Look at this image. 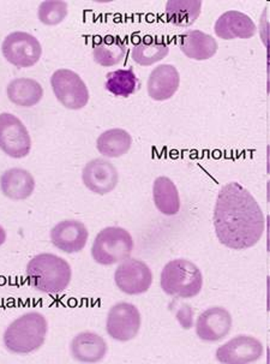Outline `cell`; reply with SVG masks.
<instances>
[{
    "mask_svg": "<svg viewBox=\"0 0 270 364\" xmlns=\"http://www.w3.org/2000/svg\"><path fill=\"white\" fill-rule=\"evenodd\" d=\"M214 228L221 245L232 250L255 247L266 229V218L250 191L231 182L221 188L216 198Z\"/></svg>",
    "mask_w": 270,
    "mask_h": 364,
    "instance_id": "obj_1",
    "label": "cell"
},
{
    "mask_svg": "<svg viewBox=\"0 0 270 364\" xmlns=\"http://www.w3.org/2000/svg\"><path fill=\"white\" fill-rule=\"evenodd\" d=\"M26 277L35 290L43 294H58L69 287L72 271L66 259L43 252L34 256L28 262Z\"/></svg>",
    "mask_w": 270,
    "mask_h": 364,
    "instance_id": "obj_2",
    "label": "cell"
},
{
    "mask_svg": "<svg viewBox=\"0 0 270 364\" xmlns=\"http://www.w3.org/2000/svg\"><path fill=\"white\" fill-rule=\"evenodd\" d=\"M48 323L39 311H29L16 318L5 329V348L16 355L35 353L46 341Z\"/></svg>",
    "mask_w": 270,
    "mask_h": 364,
    "instance_id": "obj_3",
    "label": "cell"
},
{
    "mask_svg": "<svg viewBox=\"0 0 270 364\" xmlns=\"http://www.w3.org/2000/svg\"><path fill=\"white\" fill-rule=\"evenodd\" d=\"M160 285L168 296L193 299L202 291L203 275L201 269L189 259H172L162 269Z\"/></svg>",
    "mask_w": 270,
    "mask_h": 364,
    "instance_id": "obj_4",
    "label": "cell"
},
{
    "mask_svg": "<svg viewBox=\"0 0 270 364\" xmlns=\"http://www.w3.org/2000/svg\"><path fill=\"white\" fill-rule=\"evenodd\" d=\"M134 250V240L128 230L109 226L101 230L94 240L92 256L97 264L112 266L129 259Z\"/></svg>",
    "mask_w": 270,
    "mask_h": 364,
    "instance_id": "obj_5",
    "label": "cell"
},
{
    "mask_svg": "<svg viewBox=\"0 0 270 364\" xmlns=\"http://www.w3.org/2000/svg\"><path fill=\"white\" fill-rule=\"evenodd\" d=\"M57 100L68 109H82L89 101L88 87L80 75L69 69H59L50 77Z\"/></svg>",
    "mask_w": 270,
    "mask_h": 364,
    "instance_id": "obj_6",
    "label": "cell"
},
{
    "mask_svg": "<svg viewBox=\"0 0 270 364\" xmlns=\"http://www.w3.org/2000/svg\"><path fill=\"white\" fill-rule=\"evenodd\" d=\"M4 58L17 68H31L43 55V46L39 40L26 31H14L9 34L1 45Z\"/></svg>",
    "mask_w": 270,
    "mask_h": 364,
    "instance_id": "obj_7",
    "label": "cell"
},
{
    "mask_svg": "<svg viewBox=\"0 0 270 364\" xmlns=\"http://www.w3.org/2000/svg\"><path fill=\"white\" fill-rule=\"evenodd\" d=\"M0 149L14 159L26 158L31 151L28 129L11 113H0Z\"/></svg>",
    "mask_w": 270,
    "mask_h": 364,
    "instance_id": "obj_8",
    "label": "cell"
},
{
    "mask_svg": "<svg viewBox=\"0 0 270 364\" xmlns=\"http://www.w3.org/2000/svg\"><path fill=\"white\" fill-rule=\"evenodd\" d=\"M142 325L139 308L131 303L119 302L109 309L106 320L108 336L117 341H130L135 339Z\"/></svg>",
    "mask_w": 270,
    "mask_h": 364,
    "instance_id": "obj_9",
    "label": "cell"
},
{
    "mask_svg": "<svg viewBox=\"0 0 270 364\" xmlns=\"http://www.w3.org/2000/svg\"><path fill=\"white\" fill-rule=\"evenodd\" d=\"M114 282L122 292L136 296L144 294L151 289L153 273L146 262L129 257L117 267Z\"/></svg>",
    "mask_w": 270,
    "mask_h": 364,
    "instance_id": "obj_10",
    "label": "cell"
},
{
    "mask_svg": "<svg viewBox=\"0 0 270 364\" xmlns=\"http://www.w3.org/2000/svg\"><path fill=\"white\" fill-rule=\"evenodd\" d=\"M264 348L261 341L251 336H237L216 350V360L225 364L255 363L261 360Z\"/></svg>",
    "mask_w": 270,
    "mask_h": 364,
    "instance_id": "obj_11",
    "label": "cell"
},
{
    "mask_svg": "<svg viewBox=\"0 0 270 364\" xmlns=\"http://www.w3.org/2000/svg\"><path fill=\"white\" fill-rule=\"evenodd\" d=\"M82 181L85 188L94 194L106 195L116 189L119 175L111 161L97 158L85 164L82 171Z\"/></svg>",
    "mask_w": 270,
    "mask_h": 364,
    "instance_id": "obj_12",
    "label": "cell"
},
{
    "mask_svg": "<svg viewBox=\"0 0 270 364\" xmlns=\"http://www.w3.org/2000/svg\"><path fill=\"white\" fill-rule=\"evenodd\" d=\"M232 326L233 318L227 309L222 306H212L197 318V337L207 343H215L227 337Z\"/></svg>",
    "mask_w": 270,
    "mask_h": 364,
    "instance_id": "obj_13",
    "label": "cell"
},
{
    "mask_svg": "<svg viewBox=\"0 0 270 364\" xmlns=\"http://www.w3.org/2000/svg\"><path fill=\"white\" fill-rule=\"evenodd\" d=\"M88 238L89 232L85 225L75 219L60 221L50 231V240L54 247L68 254L82 252Z\"/></svg>",
    "mask_w": 270,
    "mask_h": 364,
    "instance_id": "obj_14",
    "label": "cell"
},
{
    "mask_svg": "<svg viewBox=\"0 0 270 364\" xmlns=\"http://www.w3.org/2000/svg\"><path fill=\"white\" fill-rule=\"evenodd\" d=\"M214 31L216 36L222 40L250 39L255 36L257 28L250 16L231 10L216 20Z\"/></svg>",
    "mask_w": 270,
    "mask_h": 364,
    "instance_id": "obj_15",
    "label": "cell"
},
{
    "mask_svg": "<svg viewBox=\"0 0 270 364\" xmlns=\"http://www.w3.org/2000/svg\"><path fill=\"white\" fill-rule=\"evenodd\" d=\"M180 85V75L177 68L171 64H162L151 71L148 78L149 97L155 101H166L177 93Z\"/></svg>",
    "mask_w": 270,
    "mask_h": 364,
    "instance_id": "obj_16",
    "label": "cell"
},
{
    "mask_svg": "<svg viewBox=\"0 0 270 364\" xmlns=\"http://www.w3.org/2000/svg\"><path fill=\"white\" fill-rule=\"evenodd\" d=\"M70 351L74 360L82 363H97L107 355V343L100 334L90 331L75 336L70 344Z\"/></svg>",
    "mask_w": 270,
    "mask_h": 364,
    "instance_id": "obj_17",
    "label": "cell"
},
{
    "mask_svg": "<svg viewBox=\"0 0 270 364\" xmlns=\"http://www.w3.org/2000/svg\"><path fill=\"white\" fill-rule=\"evenodd\" d=\"M178 46L188 58L193 60H208L217 52L219 45L209 34L201 31H186L178 38Z\"/></svg>",
    "mask_w": 270,
    "mask_h": 364,
    "instance_id": "obj_18",
    "label": "cell"
},
{
    "mask_svg": "<svg viewBox=\"0 0 270 364\" xmlns=\"http://www.w3.org/2000/svg\"><path fill=\"white\" fill-rule=\"evenodd\" d=\"M35 189V179L31 172L24 168H10L0 177V190L6 198L14 201H22L31 198Z\"/></svg>",
    "mask_w": 270,
    "mask_h": 364,
    "instance_id": "obj_19",
    "label": "cell"
},
{
    "mask_svg": "<svg viewBox=\"0 0 270 364\" xmlns=\"http://www.w3.org/2000/svg\"><path fill=\"white\" fill-rule=\"evenodd\" d=\"M170 47L165 40L158 36L141 38L131 48V58L139 65L151 66L166 58Z\"/></svg>",
    "mask_w": 270,
    "mask_h": 364,
    "instance_id": "obj_20",
    "label": "cell"
},
{
    "mask_svg": "<svg viewBox=\"0 0 270 364\" xmlns=\"http://www.w3.org/2000/svg\"><path fill=\"white\" fill-rule=\"evenodd\" d=\"M9 100L20 107H33L43 100V90L39 82L33 78L21 77L12 80L6 88Z\"/></svg>",
    "mask_w": 270,
    "mask_h": 364,
    "instance_id": "obj_21",
    "label": "cell"
},
{
    "mask_svg": "<svg viewBox=\"0 0 270 364\" xmlns=\"http://www.w3.org/2000/svg\"><path fill=\"white\" fill-rule=\"evenodd\" d=\"M153 198L155 207L163 215H177L180 210V196L172 179L165 176L158 177L153 186Z\"/></svg>",
    "mask_w": 270,
    "mask_h": 364,
    "instance_id": "obj_22",
    "label": "cell"
},
{
    "mask_svg": "<svg viewBox=\"0 0 270 364\" xmlns=\"http://www.w3.org/2000/svg\"><path fill=\"white\" fill-rule=\"evenodd\" d=\"M125 55L126 45L119 36H104L93 47L94 62L104 68L118 65L123 62Z\"/></svg>",
    "mask_w": 270,
    "mask_h": 364,
    "instance_id": "obj_23",
    "label": "cell"
},
{
    "mask_svg": "<svg viewBox=\"0 0 270 364\" xmlns=\"http://www.w3.org/2000/svg\"><path fill=\"white\" fill-rule=\"evenodd\" d=\"M132 137L124 129H109L102 132L97 141V151L106 158H120L131 148Z\"/></svg>",
    "mask_w": 270,
    "mask_h": 364,
    "instance_id": "obj_24",
    "label": "cell"
},
{
    "mask_svg": "<svg viewBox=\"0 0 270 364\" xmlns=\"http://www.w3.org/2000/svg\"><path fill=\"white\" fill-rule=\"evenodd\" d=\"M201 0H170L166 4V18L176 27L188 28L201 15Z\"/></svg>",
    "mask_w": 270,
    "mask_h": 364,
    "instance_id": "obj_25",
    "label": "cell"
},
{
    "mask_svg": "<svg viewBox=\"0 0 270 364\" xmlns=\"http://www.w3.org/2000/svg\"><path fill=\"white\" fill-rule=\"evenodd\" d=\"M139 85V78L132 69H119L108 73L104 88L109 93L119 97H129L135 93Z\"/></svg>",
    "mask_w": 270,
    "mask_h": 364,
    "instance_id": "obj_26",
    "label": "cell"
},
{
    "mask_svg": "<svg viewBox=\"0 0 270 364\" xmlns=\"http://www.w3.org/2000/svg\"><path fill=\"white\" fill-rule=\"evenodd\" d=\"M69 14V5L63 0H45L39 5L38 17L45 26H58Z\"/></svg>",
    "mask_w": 270,
    "mask_h": 364,
    "instance_id": "obj_27",
    "label": "cell"
},
{
    "mask_svg": "<svg viewBox=\"0 0 270 364\" xmlns=\"http://www.w3.org/2000/svg\"><path fill=\"white\" fill-rule=\"evenodd\" d=\"M6 240V231L3 226H0V245H3Z\"/></svg>",
    "mask_w": 270,
    "mask_h": 364,
    "instance_id": "obj_28",
    "label": "cell"
}]
</instances>
